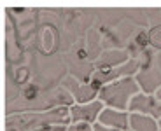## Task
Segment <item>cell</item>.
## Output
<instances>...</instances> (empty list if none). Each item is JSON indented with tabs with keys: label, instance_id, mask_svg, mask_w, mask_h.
<instances>
[{
	"label": "cell",
	"instance_id": "1",
	"mask_svg": "<svg viewBox=\"0 0 161 131\" xmlns=\"http://www.w3.org/2000/svg\"><path fill=\"white\" fill-rule=\"evenodd\" d=\"M137 91V84L131 79H123L105 86L102 89L100 96L105 103L112 105L116 108H126L128 107V98Z\"/></svg>",
	"mask_w": 161,
	"mask_h": 131
},
{
	"label": "cell",
	"instance_id": "2",
	"mask_svg": "<svg viewBox=\"0 0 161 131\" xmlns=\"http://www.w3.org/2000/svg\"><path fill=\"white\" fill-rule=\"evenodd\" d=\"M58 40H60V33H58L56 28L53 25H42L37 30L35 47L42 54H53L58 49Z\"/></svg>",
	"mask_w": 161,
	"mask_h": 131
},
{
	"label": "cell",
	"instance_id": "3",
	"mask_svg": "<svg viewBox=\"0 0 161 131\" xmlns=\"http://www.w3.org/2000/svg\"><path fill=\"white\" fill-rule=\"evenodd\" d=\"M100 108L102 105L98 101H93V103H88V105H77V107L72 108V119L75 123L91 124L97 117H100Z\"/></svg>",
	"mask_w": 161,
	"mask_h": 131
},
{
	"label": "cell",
	"instance_id": "4",
	"mask_svg": "<svg viewBox=\"0 0 161 131\" xmlns=\"http://www.w3.org/2000/svg\"><path fill=\"white\" fill-rule=\"evenodd\" d=\"M103 126H109V128H128V123H130V117L125 114V112H116V110H103L98 117Z\"/></svg>",
	"mask_w": 161,
	"mask_h": 131
},
{
	"label": "cell",
	"instance_id": "5",
	"mask_svg": "<svg viewBox=\"0 0 161 131\" xmlns=\"http://www.w3.org/2000/svg\"><path fill=\"white\" fill-rule=\"evenodd\" d=\"M130 124H131L133 131H156V123L151 117L142 114H133L130 117Z\"/></svg>",
	"mask_w": 161,
	"mask_h": 131
},
{
	"label": "cell",
	"instance_id": "6",
	"mask_svg": "<svg viewBox=\"0 0 161 131\" xmlns=\"http://www.w3.org/2000/svg\"><path fill=\"white\" fill-rule=\"evenodd\" d=\"M147 39H149V44L153 47L161 49V25H158V26H154L153 30H151Z\"/></svg>",
	"mask_w": 161,
	"mask_h": 131
},
{
	"label": "cell",
	"instance_id": "7",
	"mask_svg": "<svg viewBox=\"0 0 161 131\" xmlns=\"http://www.w3.org/2000/svg\"><path fill=\"white\" fill-rule=\"evenodd\" d=\"M70 131H93V128L89 123H75V126Z\"/></svg>",
	"mask_w": 161,
	"mask_h": 131
}]
</instances>
